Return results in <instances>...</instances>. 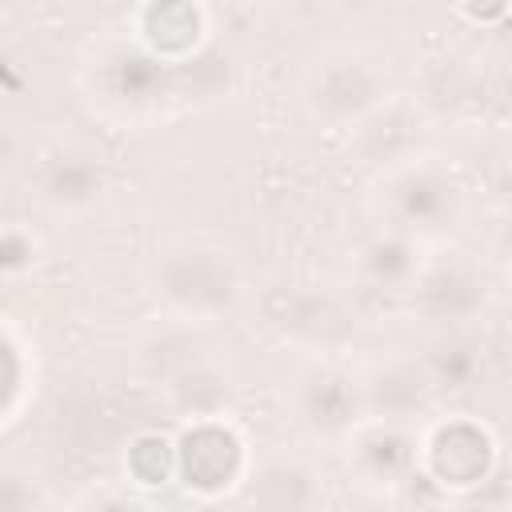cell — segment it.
I'll return each mask as SVG.
<instances>
[{
  "label": "cell",
  "mask_w": 512,
  "mask_h": 512,
  "mask_svg": "<svg viewBox=\"0 0 512 512\" xmlns=\"http://www.w3.org/2000/svg\"><path fill=\"white\" fill-rule=\"evenodd\" d=\"M244 500L248 512H316L324 484L300 452H264L244 472Z\"/></svg>",
  "instance_id": "7c38bea8"
},
{
  "label": "cell",
  "mask_w": 512,
  "mask_h": 512,
  "mask_svg": "<svg viewBox=\"0 0 512 512\" xmlns=\"http://www.w3.org/2000/svg\"><path fill=\"white\" fill-rule=\"evenodd\" d=\"M176 468L188 488L220 492L244 476V444L224 424H196L176 448Z\"/></svg>",
  "instance_id": "5bb4252c"
},
{
  "label": "cell",
  "mask_w": 512,
  "mask_h": 512,
  "mask_svg": "<svg viewBox=\"0 0 512 512\" xmlns=\"http://www.w3.org/2000/svg\"><path fill=\"white\" fill-rule=\"evenodd\" d=\"M416 360H420V368H424V376H428V384H432L436 396L440 392H464V388H472L476 368H480L476 344L464 340L460 332H440L428 344V352L416 356Z\"/></svg>",
  "instance_id": "2e32d148"
},
{
  "label": "cell",
  "mask_w": 512,
  "mask_h": 512,
  "mask_svg": "<svg viewBox=\"0 0 512 512\" xmlns=\"http://www.w3.org/2000/svg\"><path fill=\"white\" fill-rule=\"evenodd\" d=\"M420 264H424V248L416 240L380 228L356 252V280L376 296H408Z\"/></svg>",
  "instance_id": "9a60e30c"
},
{
  "label": "cell",
  "mask_w": 512,
  "mask_h": 512,
  "mask_svg": "<svg viewBox=\"0 0 512 512\" xmlns=\"http://www.w3.org/2000/svg\"><path fill=\"white\" fill-rule=\"evenodd\" d=\"M376 204H380L388 232L408 236L420 248H428V244H444L460 228L468 192L448 164L432 156H416L400 168L380 172Z\"/></svg>",
  "instance_id": "3957f363"
},
{
  "label": "cell",
  "mask_w": 512,
  "mask_h": 512,
  "mask_svg": "<svg viewBox=\"0 0 512 512\" xmlns=\"http://www.w3.org/2000/svg\"><path fill=\"white\" fill-rule=\"evenodd\" d=\"M88 92L108 116L136 120L156 112L172 96V64L144 44L116 40L96 52L88 68Z\"/></svg>",
  "instance_id": "277c9868"
},
{
  "label": "cell",
  "mask_w": 512,
  "mask_h": 512,
  "mask_svg": "<svg viewBox=\"0 0 512 512\" xmlns=\"http://www.w3.org/2000/svg\"><path fill=\"white\" fill-rule=\"evenodd\" d=\"M488 292H492L488 272L480 260H472V252H436V256H424L404 300L432 328L460 332L484 312Z\"/></svg>",
  "instance_id": "8992f818"
},
{
  "label": "cell",
  "mask_w": 512,
  "mask_h": 512,
  "mask_svg": "<svg viewBox=\"0 0 512 512\" xmlns=\"http://www.w3.org/2000/svg\"><path fill=\"white\" fill-rule=\"evenodd\" d=\"M148 288L168 316L208 324L236 308L244 280L228 248L204 236H176L148 260Z\"/></svg>",
  "instance_id": "6da1fadb"
},
{
  "label": "cell",
  "mask_w": 512,
  "mask_h": 512,
  "mask_svg": "<svg viewBox=\"0 0 512 512\" xmlns=\"http://www.w3.org/2000/svg\"><path fill=\"white\" fill-rule=\"evenodd\" d=\"M72 512H152L140 496H132V492H124V488H96V492H88Z\"/></svg>",
  "instance_id": "d6986e66"
},
{
  "label": "cell",
  "mask_w": 512,
  "mask_h": 512,
  "mask_svg": "<svg viewBox=\"0 0 512 512\" xmlns=\"http://www.w3.org/2000/svg\"><path fill=\"white\" fill-rule=\"evenodd\" d=\"M288 404L300 420L320 440H344L352 428L364 424V404H360V384L356 372L328 356H312L308 364L296 368L288 384Z\"/></svg>",
  "instance_id": "52a82bcc"
},
{
  "label": "cell",
  "mask_w": 512,
  "mask_h": 512,
  "mask_svg": "<svg viewBox=\"0 0 512 512\" xmlns=\"http://www.w3.org/2000/svg\"><path fill=\"white\" fill-rule=\"evenodd\" d=\"M348 444V468L364 488L392 492L408 484L420 468V436L416 428H396V424H376L364 420L344 436Z\"/></svg>",
  "instance_id": "8fae6325"
},
{
  "label": "cell",
  "mask_w": 512,
  "mask_h": 512,
  "mask_svg": "<svg viewBox=\"0 0 512 512\" xmlns=\"http://www.w3.org/2000/svg\"><path fill=\"white\" fill-rule=\"evenodd\" d=\"M20 392V364H16V356H12V348L0 340V420H4V412H8V400Z\"/></svg>",
  "instance_id": "ffe728a7"
},
{
  "label": "cell",
  "mask_w": 512,
  "mask_h": 512,
  "mask_svg": "<svg viewBox=\"0 0 512 512\" xmlns=\"http://www.w3.org/2000/svg\"><path fill=\"white\" fill-rule=\"evenodd\" d=\"M212 352L216 348H212L204 324L164 316L156 328H148L136 340L132 360H136V372H140L144 384L164 388L172 396H192V392L212 388L220 380L216 364H212Z\"/></svg>",
  "instance_id": "5b68a950"
},
{
  "label": "cell",
  "mask_w": 512,
  "mask_h": 512,
  "mask_svg": "<svg viewBox=\"0 0 512 512\" xmlns=\"http://www.w3.org/2000/svg\"><path fill=\"white\" fill-rule=\"evenodd\" d=\"M424 136H428L424 112L412 100L392 92L376 112H368L348 132V148H352L356 164L388 172V168H400V164L424 156Z\"/></svg>",
  "instance_id": "30bf717a"
},
{
  "label": "cell",
  "mask_w": 512,
  "mask_h": 512,
  "mask_svg": "<svg viewBox=\"0 0 512 512\" xmlns=\"http://www.w3.org/2000/svg\"><path fill=\"white\" fill-rule=\"evenodd\" d=\"M36 260H40V244L32 232L0 228V276H20V272L36 268Z\"/></svg>",
  "instance_id": "ac0fdd59"
},
{
  "label": "cell",
  "mask_w": 512,
  "mask_h": 512,
  "mask_svg": "<svg viewBox=\"0 0 512 512\" xmlns=\"http://www.w3.org/2000/svg\"><path fill=\"white\" fill-rule=\"evenodd\" d=\"M0 512H48V492L32 468L0 460Z\"/></svg>",
  "instance_id": "e0dca14e"
},
{
  "label": "cell",
  "mask_w": 512,
  "mask_h": 512,
  "mask_svg": "<svg viewBox=\"0 0 512 512\" xmlns=\"http://www.w3.org/2000/svg\"><path fill=\"white\" fill-rule=\"evenodd\" d=\"M264 316L292 344L320 348V352L340 344L348 336V328H352L348 312L332 296L308 292V288H276V292H268L264 296Z\"/></svg>",
  "instance_id": "4fadbf2b"
},
{
  "label": "cell",
  "mask_w": 512,
  "mask_h": 512,
  "mask_svg": "<svg viewBox=\"0 0 512 512\" xmlns=\"http://www.w3.org/2000/svg\"><path fill=\"white\" fill-rule=\"evenodd\" d=\"M28 188H32V200L52 216H80L104 200L108 164L96 148L60 140L36 156Z\"/></svg>",
  "instance_id": "ba28073f"
},
{
  "label": "cell",
  "mask_w": 512,
  "mask_h": 512,
  "mask_svg": "<svg viewBox=\"0 0 512 512\" xmlns=\"http://www.w3.org/2000/svg\"><path fill=\"white\" fill-rule=\"evenodd\" d=\"M388 96H392L388 60L360 44H332L316 52L300 80L304 116L324 132H352Z\"/></svg>",
  "instance_id": "7a4b0ae2"
},
{
  "label": "cell",
  "mask_w": 512,
  "mask_h": 512,
  "mask_svg": "<svg viewBox=\"0 0 512 512\" xmlns=\"http://www.w3.org/2000/svg\"><path fill=\"white\" fill-rule=\"evenodd\" d=\"M356 384H360L364 420H376V424L416 428L432 412V400H436L420 360L404 352L372 360L368 368L356 372Z\"/></svg>",
  "instance_id": "9c48e42d"
}]
</instances>
